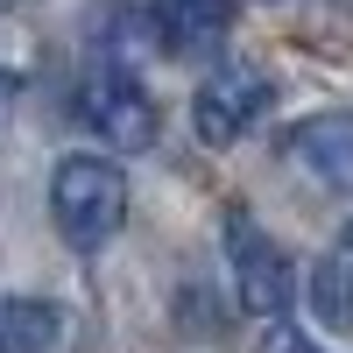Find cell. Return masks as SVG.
<instances>
[{"instance_id":"6da1fadb","label":"cell","mask_w":353,"mask_h":353,"mask_svg":"<svg viewBox=\"0 0 353 353\" xmlns=\"http://www.w3.org/2000/svg\"><path fill=\"white\" fill-rule=\"evenodd\" d=\"M50 219L71 248H106L128 219V176L106 156H64L50 170Z\"/></svg>"},{"instance_id":"7a4b0ae2","label":"cell","mask_w":353,"mask_h":353,"mask_svg":"<svg viewBox=\"0 0 353 353\" xmlns=\"http://www.w3.org/2000/svg\"><path fill=\"white\" fill-rule=\"evenodd\" d=\"M226 276H233V297H241L248 318L290 311V254H283V241H269L248 219V205H226Z\"/></svg>"},{"instance_id":"3957f363","label":"cell","mask_w":353,"mask_h":353,"mask_svg":"<svg viewBox=\"0 0 353 353\" xmlns=\"http://www.w3.org/2000/svg\"><path fill=\"white\" fill-rule=\"evenodd\" d=\"M269 99H276L269 71L226 64V71H212V78L198 85V99H191V134L205 141V149H233V141L269 113Z\"/></svg>"},{"instance_id":"277c9868","label":"cell","mask_w":353,"mask_h":353,"mask_svg":"<svg viewBox=\"0 0 353 353\" xmlns=\"http://www.w3.org/2000/svg\"><path fill=\"white\" fill-rule=\"evenodd\" d=\"M78 121L92 128L113 156H141L156 141V99L128 71H92L78 85Z\"/></svg>"},{"instance_id":"5b68a950","label":"cell","mask_w":353,"mask_h":353,"mask_svg":"<svg viewBox=\"0 0 353 353\" xmlns=\"http://www.w3.org/2000/svg\"><path fill=\"white\" fill-rule=\"evenodd\" d=\"M283 156L318 184H353V113H311L283 134Z\"/></svg>"},{"instance_id":"8992f818","label":"cell","mask_w":353,"mask_h":353,"mask_svg":"<svg viewBox=\"0 0 353 353\" xmlns=\"http://www.w3.org/2000/svg\"><path fill=\"white\" fill-rule=\"evenodd\" d=\"M0 346L8 353H78V325L50 297H8L0 304Z\"/></svg>"},{"instance_id":"52a82bcc","label":"cell","mask_w":353,"mask_h":353,"mask_svg":"<svg viewBox=\"0 0 353 353\" xmlns=\"http://www.w3.org/2000/svg\"><path fill=\"white\" fill-rule=\"evenodd\" d=\"M156 36L170 57H205L233 36V0H163Z\"/></svg>"},{"instance_id":"ba28073f","label":"cell","mask_w":353,"mask_h":353,"mask_svg":"<svg viewBox=\"0 0 353 353\" xmlns=\"http://www.w3.org/2000/svg\"><path fill=\"white\" fill-rule=\"evenodd\" d=\"M92 36H99L106 71H128L141 50H163V36H156V14H141V8H99V14H92Z\"/></svg>"},{"instance_id":"9c48e42d","label":"cell","mask_w":353,"mask_h":353,"mask_svg":"<svg viewBox=\"0 0 353 353\" xmlns=\"http://www.w3.org/2000/svg\"><path fill=\"white\" fill-rule=\"evenodd\" d=\"M311 311H318V325H353V254L346 248H332L311 269Z\"/></svg>"},{"instance_id":"30bf717a","label":"cell","mask_w":353,"mask_h":353,"mask_svg":"<svg viewBox=\"0 0 353 353\" xmlns=\"http://www.w3.org/2000/svg\"><path fill=\"white\" fill-rule=\"evenodd\" d=\"M254 353H325V346H318V339H304L297 325H269V332L254 339Z\"/></svg>"},{"instance_id":"8fae6325","label":"cell","mask_w":353,"mask_h":353,"mask_svg":"<svg viewBox=\"0 0 353 353\" xmlns=\"http://www.w3.org/2000/svg\"><path fill=\"white\" fill-rule=\"evenodd\" d=\"M339 248H346V254H353V219H346V241H339Z\"/></svg>"},{"instance_id":"7c38bea8","label":"cell","mask_w":353,"mask_h":353,"mask_svg":"<svg viewBox=\"0 0 353 353\" xmlns=\"http://www.w3.org/2000/svg\"><path fill=\"white\" fill-rule=\"evenodd\" d=\"M0 353H8V346H0Z\"/></svg>"}]
</instances>
